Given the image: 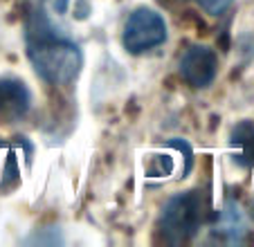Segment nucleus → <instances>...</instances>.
I'll use <instances>...</instances> for the list:
<instances>
[{
    "label": "nucleus",
    "instance_id": "5",
    "mask_svg": "<svg viewBox=\"0 0 254 247\" xmlns=\"http://www.w3.org/2000/svg\"><path fill=\"white\" fill-rule=\"evenodd\" d=\"M29 104H32V95L23 81L11 76L0 79V122H20L27 115Z\"/></svg>",
    "mask_w": 254,
    "mask_h": 247
},
{
    "label": "nucleus",
    "instance_id": "3",
    "mask_svg": "<svg viewBox=\"0 0 254 247\" xmlns=\"http://www.w3.org/2000/svg\"><path fill=\"white\" fill-rule=\"evenodd\" d=\"M164 41H167V23L158 11L142 7L126 20L122 43L130 54H144L162 45Z\"/></svg>",
    "mask_w": 254,
    "mask_h": 247
},
{
    "label": "nucleus",
    "instance_id": "1",
    "mask_svg": "<svg viewBox=\"0 0 254 247\" xmlns=\"http://www.w3.org/2000/svg\"><path fill=\"white\" fill-rule=\"evenodd\" d=\"M27 57L41 79L63 86L77 79L81 70V52L77 43L52 29L45 11H34L27 25Z\"/></svg>",
    "mask_w": 254,
    "mask_h": 247
},
{
    "label": "nucleus",
    "instance_id": "8",
    "mask_svg": "<svg viewBox=\"0 0 254 247\" xmlns=\"http://www.w3.org/2000/svg\"><path fill=\"white\" fill-rule=\"evenodd\" d=\"M193 2H196V5H200L207 14L218 16V14H223V11H225L227 7L234 2V0H193Z\"/></svg>",
    "mask_w": 254,
    "mask_h": 247
},
{
    "label": "nucleus",
    "instance_id": "4",
    "mask_svg": "<svg viewBox=\"0 0 254 247\" xmlns=\"http://www.w3.org/2000/svg\"><path fill=\"white\" fill-rule=\"evenodd\" d=\"M218 57L211 48L191 45L180 59V76L193 88H207L216 79Z\"/></svg>",
    "mask_w": 254,
    "mask_h": 247
},
{
    "label": "nucleus",
    "instance_id": "7",
    "mask_svg": "<svg viewBox=\"0 0 254 247\" xmlns=\"http://www.w3.org/2000/svg\"><path fill=\"white\" fill-rule=\"evenodd\" d=\"M216 232H221L230 243H236L243 238L245 234V220L241 209L234 204V200H227L225 209L221 214V223L216 225Z\"/></svg>",
    "mask_w": 254,
    "mask_h": 247
},
{
    "label": "nucleus",
    "instance_id": "6",
    "mask_svg": "<svg viewBox=\"0 0 254 247\" xmlns=\"http://www.w3.org/2000/svg\"><path fill=\"white\" fill-rule=\"evenodd\" d=\"M232 155L239 167L250 169L254 164V124L252 122H241L234 126L230 137Z\"/></svg>",
    "mask_w": 254,
    "mask_h": 247
},
{
    "label": "nucleus",
    "instance_id": "2",
    "mask_svg": "<svg viewBox=\"0 0 254 247\" xmlns=\"http://www.w3.org/2000/svg\"><path fill=\"white\" fill-rule=\"evenodd\" d=\"M207 193L202 191H187L167 202L162 211L160 227L169 243H185L200 229L207 218Z\"/></svg>",
    "mask_w": 254,
    "mask_h": 247
}]
</instances>
